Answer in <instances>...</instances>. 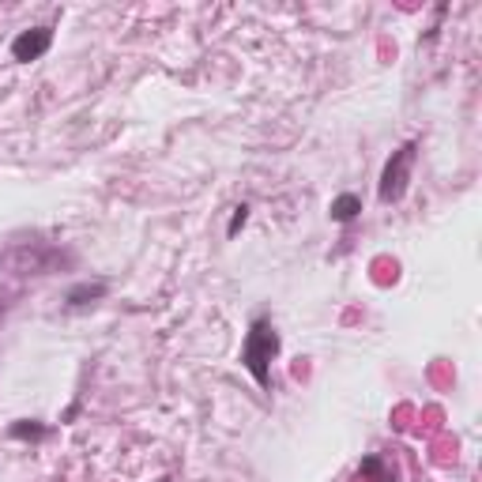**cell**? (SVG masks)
I'll return each instance as SVG.
<instances>
[{
  "mask_svg": "<svg viewBox=\"0 0 482 482\" xmlns=\"http://www.w3.org/2000/svg\"><path fill=\"white\" fill-rule=\"evenodd\" d=\"M279 355V336H276V328L267 324V320H257L253 328H249V336H245V346H241V362H245V370L257 377L260 389H267L272 384V358Z\"/></svg>",
  "mask_w": 482,
  "mask_h": 482,
  "instance_id": "cell-1",
  "label": "cell"
},
{
  "mask_svg": "<svg viewBox=\"0 0 482 482\" xmlns=\"http://www.w3.org/2000/svg\"><path fill=\"white\" fill-rule=\"evenodd\" d=\"M418 159V144H403L396 155L389 159V166H384L381 173V188H377V197L381 204H396L403 200V192H408V181H411V166Z\"/></svg>",
  "mask_w": 482,
  "mask_h": 482,
  "instance_id": "cell-2",
  "label": "cell"
},
{
  "mask_svg": "<svg viewBox=\"0 0 482 482\" xmlns=\"http://www.w3.org/2000/svg\"><path fill=\"white\" fill-rule=\"evenodd\" d=\"M49 46H53V31L49 27H34V31H23L12 42V57L15 61H38Z\"/></svg>",
  "mask_w": 482,
  "mask_h": 482,
  "instance_id": "cell-3",
  "label": "cell"
},
{
  "mask_svg": "<svg viewBox=\"0 0 482 482\" xmlns=\"http://www.w3.org/2000/svg\"><path fill=\"white\" fill-rule=\"evenodd\" d=\"M358 211H362V200L355 197V192H343V197L332 200V219H336V223H351Z\"/></svg>",
  "mask_w": 482,
  "mask_h": 482,
  "instance_id": "cell-4",
  "label": "cell"
},
{
  "mask_svg": "<svg viewBox=\"0 0 482 482\" xmlns=\"http://www.w3.org/2000/svg\"><path fill=\"white\" fill-rule=\"evenodd\" d=\"M106 294V286L102 283H94V286H75V291L68 294V305H87L94 298H102Z\"/></svg>",
  "mask_w": 482,
  "mask_h": 482,
  "instance_id": "cell-5",
  "label": "cell"
},
{
  "mask_svg": "<svg viewBox=\"0 0 482 482\" xmlns=\"http://www.w3.org/2000/svg\"><path fill=\"white\" fill-rule=\"evenodd\" d=\"M362 471H365V475H377V482H389V471L381 468V460H377V456H370V460H365V464H362Z\"/></svg>",
  "mask_w": 482,
  "mask_h": 482,
  "instance_id": "cell-6",
  "label": "cell"
},
{
  "mask_svg": "<svg viewBox=\"0 0 482 482\" xmlns=\"http://www.w3.org/2000/svg\"><path fill=\"white\" fill-rule=\"evenodd\" d=\"M245 219H249V207H245V204H241V207H234V219H230V230H226V234H230V238H234V234H238V230L245 226Z\"/></svg>",
  "mask_w": 482,
  "mask_h": 482,
  "instance_id": "cell-7",
  "label": "cell"
},
{
  "mask_svg": "<svg viewBox=\"0 0 482 482\" xmlns=\"http://www.w3.org/2000/svg\"><path fill=\"white\" fill-rule=\"evenodd\" d=\"M162 482H170V478H162Z\"/></svg>",
  "mask_w": 482,
  "mask_h": 482,
  "instance_id": "cell-8",
  "label": "cell"
}]
</instances>
